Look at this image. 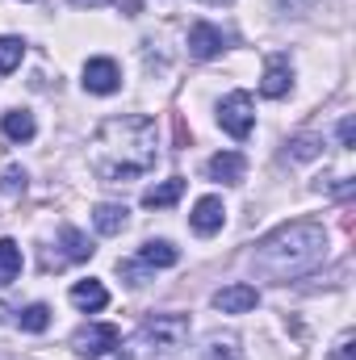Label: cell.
I'll return each mask as SVG.
<instances>
[{
  "mask_svg": "<svg viewBox=\"0 0 356 360\" xmlns=\"http://www.w3.org/2000/svg\"><path fill=\"white\" fill-rule=\"evenodd\" d=\"M160 134L155 122L143 113H122V117H105L92 134L89 147V168L101 180L117 184V180H139L143 172L155 168V151Z\"/></svg>",
  "mask_w": 356,
  "mask_h": 360,
  "instance_id": "6da1fadb",
  "label": "cell"
},
{
  "mask_svg": "<svg viewBox=\"0 0 356 360\" xmlns=\"http://www.w3.org/2000/svg\"><path fill=\"white\" fill-rule=\"evenodd\" d=\"M323 260H327V231L319 222H289V226L272 231L252 252V272L285 285V281L314 272Z\"/></svg>",
  "mask_w": 356,
  "mask_h": 360,
  "instance_id": "7a4b0ae2",
  "label": "cell"
},
{
  "mask_svg": "<svg viewBox=\"0 0 356 360\" xmlns=\"http://www.w3.org/2000/svg\"><path fill=\"white\" fill-rule=\"evenodd\" d=\"M184 344H189V319L184 314H155L126 340L117 360H177Z\"/></svg>",
  "mask_w": 356,
  "mask_h": 360,
  "instance_id": "3957f363",
  "label": "cell"
},
{
  "mask_svg": "<svg viewBox=\"0 0 356 360\" xmlns=\"http://www.w3.org/2000/svg\"><path fill=\"white\" fill-rule=\"evenodd\" d=\"M177 260H180L177 248H172L168 239H155V243H147L134 260H122V264H117V272H122L130 285H143V276H147L151 269H172Z\"/></svg>",
  "mask_w": 356,
  "mask_h": 360,
  "instance_id": "277c9868",
  "label": "cell"
},
{
  "mask_svg": "<svg viewBox=\"0 0 356 360\" xmlns=\"http://www.w3.org/2000/svg\"><path fill=\"white\" fill-rule=\"evenodd\" d=\"M218 122H222V130L231 134V139H248L252 134V126H256V113H252V96L248 92H231V96H222V105H218Z\"/></svg>",
  "mask_w": 356,
  "mask_h": 360,
  "instance_id": "5b68a950",
  "label": "cell"
},
{
  "mask_svg": "<svg viewBox=\"0 0 356 360\" xmlns=\"http://www.w3.org/2000/svg\"><path fill=\"white\" fill-rule=\"evenodd\" d=\"M117 340H122V331L113 323H92V327H80L72 335V352H80V356H105L109 348H117Z\"/></svg>",
  "mask_w": 356,
  "mask_h": 360,
  "instance_id": "8992f818",
  "label": "cell"
},
{
  "mask_svg": "<svg viewBox=\"0 0 356 360\" xmlns=\"http://www.w3.org/2000/svg\"><path fill=\"white\" fill-rule=\"evenodd\" d=\"M59 248H63L59 256H46V260H42L46 269H63V264H80V260H89V256H92V243H89V235H80L76 226H63V231H59Z\"/></svg>",
  "mask_w": 356,
  "mask_h": 360,
  "instance_id": "52a82bcc",
  "label": "cell"
},
{
  "mask_svg": "<svg viewBox=\"0 0 356 360\" xmlns=\"http://www.w3.org/2000/svg\"><path fill=\"white\" fill-rule=\"evenodd\" d=\"M222 51H227V34H222L218 25L197 21V25L189 30V55H193V59H214V55H222Z\"/></svg>",
  "mask_w": 356,
  "mask_h": 360,
  "instance_id": "ba28073f",
  "label": "cell"
},
{
  "mask_svg": "<svg viewBox=\"0 0 356 360\" xmlns=\"http://www.w3.org/2000/svg\"><path fill=\"white\" fill-rule=\"evenodd\" d=\"M84 89L96 92V96H109V92L122 89V72L113 59H89L84 63Z\"/></svg>",
  "mask_w": 356,
  "mask_h": 360,
  "instance_id": "9c48e42d",
  "label": "cell"
},
{
  "mask_svg": "<svg viewBox=\"0 0 356 360\" xmlns=\"http://www.w3.org/2000/svg\"><path fill=\"white\" fill-rule=\"evenodd\" d=\"M256 302H260L256 285H243V281L214 293V310H222V314H248V310H256Z\"/></svg>",
  "mask_w": 356,
  "mask_h": 360,
  "instance_id": "30bf717a",
  "label": "cell"
},
{
  "mask_svg": "<svg viewBox=\"0 0 356 360\" xmlns=\"http://www.w3.org/2000/svg\"><path fill=\"white\" fill-rule=\"evenodd\" d=\"M222 222H227L222 197H201V201L193 205V214H189V226H193L197 235H218V231H222Z\"/></svg>",
  "mask_w": 356,
  "mask_h": 360,
  "instance_id": "8fae6325",
  "label": "cell"
},
{
  "mask_svg": "<svg viewBox=\"0 0 356 360\" xmlns=\"http://www.w3.org/2000/svg\"><path fill=\"white\" fill-rule=\"evenodd\" d=\"M289 84H293V68H289V59H285V55H268L260 92H265L268 101H276V96H285V92H289Z\"/></svg>",
  "mask_w": 356,
  "mask_h": 360,
  "instance_id": "7c38bea8",
  "label": "cell"
},
{
  "mask_svg": "<svg viewBox=\"0 0 356 360\" xmlns=\"http://www.w3.org/2000/svg\"><path fill=\"white\" fill-rule=\"evenodd\" d=\"M205 172H210V180H218V184H239L243 172H248V160L239 151H222V155H214L205 164Z\"/></svg>",
  "mask_w": 356,
  "mask_h": 360,
  "instance_id": "4fadbf2b",
  "label": "cell"
},
{
  "mask_svg": "<svg viewBox=\"0 0 356 360\" xmlns=\"http://www.w3.org/2000/svg\"><path fill=\"white\" fill-rule=\"evenodd\" d=\"M72 306H80V310H105L109 306V289L101 285V281H80V285H72Z\"/></svg>",
  "mask_w": 356,
  "mask_h": 360,
  "instance_id": "5bb4252c",
  "label": "cell"
},
{
  "mask_svg": "<svg viewBox=\"0 0 356 360\" xmlns=\"http://www.w3.org/2000/svg\"><path fill=\"white\" fill-rule=\"evenodd\" d=\"M0 130H4V139H13V143H30V139L38 134L34 113H25V109H8V113L0 117Z\"/></svg>",
  "mask_w": 356,
  "mask_h": 360,
  "instance_id": "9a60e30c",
  "label": "cell"
},
{
  "mask_svg": "<svg viewBox=\"0 0 356 360\" xmlns=\"http://www.w3.org/2000/svg\"><path fill=\"white\" fill-rule=\"evenodd\" d=\"M180 193H184V176H172V180H164V184H155V188H147L143 205L147 210H168V205L180 201Z\"/></svg>",
  "mask_w": 356,
  "mask_h": 360,
  "instance_id": "2e32d148",
  "label": "cell"
},
{
  "mask_svg": "<svg viewBox=\"0 0 356 360\" xmlns=\"http://www.w3.org/2000/svg\"><path fill=\"white\" fill-rule=\"evenodd\" d=\"M126 205H113V201H105V205H96L92 210V222H96V231L101 235H122L126 231Z\"/></svg>",
  "mask_w": 356,
  "mask_h": 360,
  "instance_id": "e0dca14e",
  "label": "cell"
},
{
  "mask_svg": "<svg viewBox=\"0 0 356 360\" xmlns=\"http://www.w3.org/2000/svg\"><path fill=\"white\" fill-rule=\"evenodd\" d=\"M21 272V248L13 239H0V285H13Z\"/></svg>",
  "mask_w": 356,
  "mask_h": 360,
  "instance_id": "ac0fdd59",
  "label": "cell"
},
{
  "mask_svg": "<svg viewBox=\"0 0 356 360\" xmlns=\"http://www.w3.org/2000/svg\"><path fill=\"white\" fill-rule=\"evenodd\" d=\"M21 59H25V42L21 38H0V76H8L13 68H21Z\"/></svg>",
  "mask_w": 356,
  "mask_h": 360,
  "instance_id": "d6986e66",
  "label": "cell"
},
{
  "mask_svg": "<svg viewBox=\"0 0 356 360\" xmlns=\"http://www.w3.org/2000/svg\"><path fill=\"white\" fill-rule=\"evenodd\" d=\"M17 323H21L25 331H34V335H38V331H46V327H51V306L34 302V306H25V310L17 314Z\"/></svg>",
  "mask_w": 356,
  "mask_h": 360,
  "instance_id": "ffe728a7",
  "label": "cell"
},
{
  "mask_svg": "<svg viewBox=\"0 0 356 360\" xmlns=\"http://www.w3.org/2000/svg\"><path fill=\"white\" fill-rule=\"evenodd\" d=\"M201 360H239V344H235L231 335H227V340H218V335H214V340L205 344Z\"/></svg>",
  "mask_w": 356,
  "mask_h": 360,
  "instance_id": "44dd1931",
  "label": "cell"
},
{
  "mask_svg": "<svg viewBox=\"0 0 356 360\" xmlns=\"http://www.w3.org/2000/svg\"><path fill=\"white\" fill-rule=\"evenodd\" d=\"M319 147H323V143H319L314 134H298V139L289 143L285 160H314V155H319Z\"/></svg>",
  "mask_w": 356,
  "mask_h": 360,
  "instance_id": "7402d4cb",
  "label": "cell"
},
{
  "mask_svg": "<svg viewBox=\"0 0 356 360\" xmlns=\"http://www.w3.org/2000/svg\"><path fill=\"white\" fill-rule=\"evenodd\" d=\"M21 188H25V172H21L17 164H13V168H4V197H17Z\"/></svg>",
  "mask_w": 356,
  "mask_h": 360,
  "instance_id": "603a6c76",
  "label": "cell"
},
{
  "mask_svg": "<svg viewBox=\"0 0 356 360\" xmlns=\"http://www.w3.org/2000/svg\"><path fill=\"white\" fill-rule=\"evenodd\" d=\"M340 147H352V117L340 122Z\"/></svg>",
  "mask_w": 356,
  "mask_h": 360,
  "instance_id": "cb8c5ba5",
  "label": "cell"
},
{
  "mask_svg": "<svg viewBox=\"0 0 356 360\" xmlns=\"http://www.w3.org/2000/svg\"><path fill=\"white\" fill-rule=\"evenodd\" d=\"M336 360H352V340H344V344L336 348Z\"/></svg>",
  "mask_w": 356,
  "mask_h": 360,
  "instance_id": "d4e9b609",
  "label": "cell"
},
{
  "mask_svg": "<svg viewBox=\"0 0 356 360\" xmlns=\"http://www.w3.org/2000/svg\"><path fill=\"white\" fill-rule=\"evenodd\" d=\"M76 8H101V4H109V0H72Z\"/></svg>",
  "mask_w": 356,
  "mask_h": 360,
  "instance_id": "484cf974",
  "label": "cell"
},
{
  "mask_svg": "<svg viewBox=\"0 0 356 360\" xmlns=\"http://www.w3.org/2000/svg\"><path fill=\"white\" fill-rule=\"evenodd\" d=\"M205 4H231V0H205Z\"/></svg>",
  "mask_w": 356,
  "mask_h": 360,
  "instance_id": "4316f807",
  "label": "cell"
}]
</instances>
